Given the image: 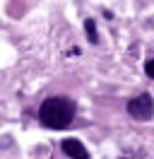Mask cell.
I'll list each match as a JSON object with an SVG mask.
<instances>
[{
	"mask_svg": "<svg viewBox=\"0 0 154 159\" xmlns=\"http://www.w3.org/2000/svg\"><path fill=\"white\" fill-rule=\"evenodd\" d=\"M79 53H82V51H79V48H77V46H72V48H70V51H67V56H79Z\"/></svg>",
	"mask_w": 154,
	"mask_h": 159,
	"instance_id": "obj_6",
	"label": "cell"
},
{
	"mask_svg": "<svg viewBox=\"0 0 154 159\" xmlns=\"http://www.w3.org/2000/svg\"><path fill=\"white\" fill-rule=\"evenodd\" d=\"M84 31H87V39H89V43H96V41H99V36H96V24H94V20H84Z\"/></svg>",
	"mask_w": 154,
	"mask_h": 159,
	"instance_id": "obj_4",
	"label": "cell"
},
{
	"mask_svg": "<svg viewBox=\"0 0 154 159\" xmlns=\"http://www.w3.org/2000/svg\"><path fill=\"white\" fill-rule=\"evenodd\" d=\"M144 72H147V77H152V80H154V58L144 63Z\"/></svg>",
	"mask_w": 154,
	"mask_h": 159,
	"instance_id": "obj_5",
	"label": "cell"
},
{
	"mask_svg": "<svg viewBox=\"0 0 154 159\" xmlns=\"http://www.w3.org/2000/svg\"><path fill=\"white\" fill-rule=\"evenodd\" d=\"M75 118V101L67 97H48L38 106V120L43 128L63 130L67 128Z\"/></svg>",
	"mask_w": 154,
	"mask_h": 159,
	"instance_id": "obj_1",
	"label": "cell"
},
{
	"mask_svg": "<svg viewBox=\"0 0 154 159\" xmlns=\"http://www.w3.org/2000/svg\"><path fill=\"white\" fill-rule=\"evenodd\" d=\"M128 113H130V118L135 120H149L154 116V99H152V94H140V97H135V99L128 101Z\"/></svg>",
	"mask_w": 154,
	"mask_h": 159,
	"instance_id": "obj_2",
	"label": "cell"
},
{
	"mask_svg": "<svg viewBox=\"0 0 154 159\" xmlns=\"http://www.w3.org/2000/svg\"><path fill=\"white\" fill-rule=\"evenodd\" d=\"M60 147H63V152H65L70 159H89V152L84 149V145L75 138H65L60 142Z\"/></svg>",
	"mask_w": 154,
	"mask_h": 159,
	"instance_id": "obj_3",
	"label": "cell"
}]
</instances>
